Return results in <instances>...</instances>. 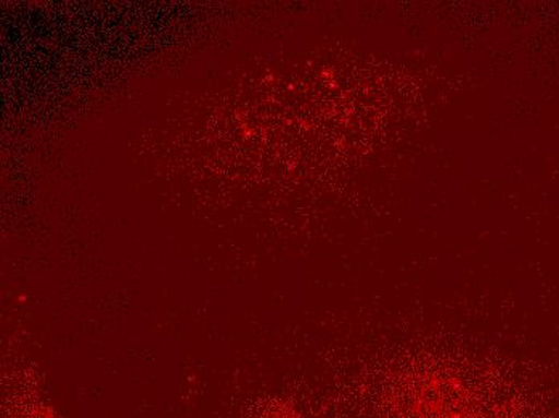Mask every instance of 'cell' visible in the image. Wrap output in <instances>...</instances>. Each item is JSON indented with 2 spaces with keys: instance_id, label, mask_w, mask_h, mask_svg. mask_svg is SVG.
I'll return each instance as SVG.
<instances>
[{
  "instance_id": "1",
  "label": "cell",
  "mask_w": 559,
  "mask_h": 418,
  "mask_svg": "<svg viewBox=\"0 0 559 418\" xmlns=\"http://www.w3.org/2000/svg\"><path fill=\"white\" fill-rule=\"evenodd\" d=\"M432 389L415 393L417 403L401 418H489L476 393L455 380H431Z\"/></svg>"
}]
</instances>
